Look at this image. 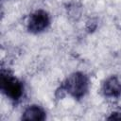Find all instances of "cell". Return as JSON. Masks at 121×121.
Wrapping results in <instances>:
<instances>
[{"instance_id": "6da1fadb", "label": "cell", "mask_w": 121, "mask_h": 121, "mask_svg": "<svg viewBox=\"0 0 121 121\" xmlns=\"http://www.w3.org/2000/svg\"><path fill=\"white\" fill-rule=\"evenodd\" d=\"M89 79L83 73L77 72L69 76L63 82L62 89L75 98H81L88 91Z\"/></svg>"}, {"instance_id": "7a4b0ae2", "label": "cell", "mask_w": 121, "mask_h": 121, "mask_svg": "<svg viewBox=\"0 0 121 121\" xmlns=\"http://www.w3.org/2000/svg\"><path fill=\"white\" fill-rule=\"evenodd\" d=\"M0 85L2 92L12 100H18L23 95V85L14 77L2 72L0 77Z\"/></svg>"}, {"instance_id": "3957f363", "label": "cell", "mask_w": 121, "mask_h": 121, "mask_svg": "<svg viewBox=\"0 0 121 121\" xmlns=\"http://www.w3.org/2000/svg\"><path fill=\"white\" fill-rule=\"evenodd\" d=\"M49 23L50 19L48 13L43 9H39L30 15L27 24V28L28 31L32 33H39L44 30L49 26Z\"/></svg>"}, {"instance_id": "277c9868", "label": "cell", "mask_w": 121, "mask_h": 121, "mask_svg": "<svg viewBox=\"0 0 121 121\" xmlns=\"http://www.w3.org/2000/svg\"><path fill=\"white\" fill-rule=\"evenodd\" d=\"M103 94L108 97H117L121 95V77L112 76L105 80L102 86Z\"/></svg>"}, {"instance_id": "5b68a950", "label": "cell", "mask_w": 121, "mask_h": 121, "mask_svg": "<svg viewBox=\"0 0 121 121\" xmlns=\"http://www.w3.org/2000/svg\"><path fill=\"white\" fill-rule=\"evenodd\" d=\"M23 120H37L42 121L45 119V112L37 105H31L27 107L22 116Z\"/></svg>"}, {"instance_id": "8992f818", "label": "cell", "mask_w": 121, "mask_h": 121, "mask_svg": "<svg viewBox=\"0 0 121 121\" xmlns=\"http://www.w3.org/2000/svg\"><path fill=\"white\" fill-rule=\"evenodd\" d=\"M109 119H121V112H114L112 114V116L109 117Z\"/></svg>"}]
</instances>
